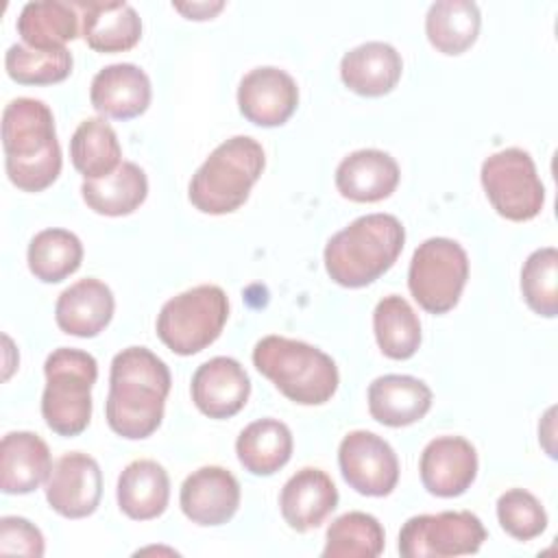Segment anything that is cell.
Instances as JSON below:
<instances>
[{"instance_id":"obj_17","label":"cell","mask_w":558,"mask_h":558,"mask_svg":"<svg viewBox=\"0 0 558 558\" xmlns=\"http://www.w3.org/2000/svg\"><path fill=\"white\" fill-rule=\"evenodd\" d=\"M338 506L333 480L316 466L299 469L281 488L279 508L283 521L296 532L318 527Z\"/></svg>"},{"instance_id":"obj_11","label":"cell","mask_w":558,"mask_h":558,"mask_svg":"<svg viewBox=\"0 0 558 558\" xmlns=\"http://www.w3.org/2000/svg\"><path fill=\"white\" fill-rule=\"evenodd\" d=\"M338 464L344 482L366 497H386L399 482L395 449L366 429L349 432L338 447Z\"/></svg>"},{"instance_id":"obj_19","label":"cell","mask_w":558,"mask_h":558,"mask_svg":"<svg viewBox=\"0 0 558 558\" xmlns=\"http://www.w3.org/2000/svg\"><path fill=\"white\" fill-rule=\"evenodd\" d=\"M113 310L116 299L111 288L100 279L85 277L59 294L54 320L68 336L94 338L111 323Z\"/></svg>"},{"instance_id":"obj_7","label":"cell","mask_w":558,"mask_h":558,"mask_svg":"<svg viewBox=\"0 0 558 558\" xmlns=\"http://www.w3.org/2000/svg\"><path fill=\"white\" fill-rule=\"evenodd\" d=\"M229 316L220 286L201 283L168 299L157 316L159 340L177 355H194L218 340Z\"/></svg>"},{"instance_id":"obj_31","label":"cell","mask_w":558,"mask_h":558,"mask_svg":"<svg viewBox=\"0 0 558 558\" xmlns=\"http://www.w3.org/2000/svg\"><path fill=\"white\" fill-rule=\"evenodd\" d=\"M373 331L381 353L390 360H410L421 347L418 316L399 294L384 296L375 305Z\"/></svg>"},{"instance_id":"obj_27","label":"cell","mask_w":558,"mask_h":558,"mask_svg":"<svg viewBox=\"0 0 558 558\" xmlns=\"http://www.w3.org/2000/svg\"><path fill=\"white\" fill-rule=\"evenodd\" d=\"M81 196L85 205L100 216H129L146 201L148 179L137 163L122 161L107 177L85 179Z\"/></svg>"},{"instance_id":"obj_29","label":"cell","mask_w":558,"mask_h":558,"mask_svg":"<svg viewBox=\"0 0 558 558\" xmlns=\"http://www.w3.org/2000/svg\"><path fill=\"white\" fill-rule=\"evenodd\" d=\"M480 9L471 0H438L425 17V35L442 54H462L480 35Z\"/></svg>"},{"instance_id":"obj_38","label":"cell","mask_w":558,"mask_h":558,"mask_svg":"<svg viewBox=\"0 0 558 558\" xmlns=\"http://www.w3.org/2000/svg\"><path fill=\"white\" fill-rule=\"evenodd\" d=\"M179 13H183L187 20H211L218 11L225 9V2H177L172 4Z\"/></svg>"},{"instance_id":"obj_20","label":"cell","mask_w":558,"mask_h":558,"mask_svg":"<svg viewBox=\"0 0 558 558\" xmlns=\"http://www.w3.org/2000/svg\"><path fill=\"white\" fill-rule=\"evenodd\" d=\"M83 20V39L96 52L131 50L142 37L137 11L122 0H78L72 2Z\"/></svg>"},{"instance_id":"obj_33","label":"cell","mask_w":558,"mask_h":558,"mask_svg":"<svg viewBox=\"0 0 558 558\" xmlns=\"http://www.w3.org/2000/svg\"><path fill=\"white\" fill-rule=\"evenodd\" d=\"M386 534L368 512H344L331 521L325 536V558H375L384 551Z\"/></svg>"},{"instance_id":"obj_34","label":"cell","mask_w":558,"mask_h":558,"mask_svg":"<svg viewBox=\"0 0 558 558\" xmlns=\"http://www.w3.org/2000/svg\"><path fill=\"white\" fill-rule=\"evenodd\" d=\"M4 68L20 85H52L70 76L72 54L68 48L37 50L26 44H13L4 54Z\"/></svg>"},{"instance_id":"obj_25","label":"cell","mask_w":558,"mask_h":558,"mask_svg":"<svg viewBox=\"0 0 558 558\" xmlns=\"http://www.w3.org/2000/svg\"><path fill=\"white\" fill-rule=\"evenodd\" d=\"M116 493L118 506L129 519H157L168 508L170 477L159 462L140 458L122 469Z\"/></svg>"},{"instance_id":"obj_30","label":"cell","mask_w":558,"mask_h":558,"mask_svg":"<svg viewBox=\"0 0 558 558\" xmlns=\"http://www.w3.org/2000/svg\"><path fill=\"white\" fill-rule=\"evenodd\" d=\"M72 166L85 179H100L111 174L122 161V148L113 126L105 118L83 120L70 140Z\"/></svg>"},{"instance_id":"obj_3","label":"cell","mask_w":558,"mask_h":558,"mask_svg":"<svg viewBox=\"0 0 558 558\" xmlns=\"http://www.w3.org/2000/svg\"><path fill=\"white\" fill-rule=\"evenodd\" d=\"M403 242L405 229L397 216H360L329 238L325 270L342 288H364L392 268Z\"/></svg>"},{"instance_id":"obj_13","label":"cell","mask_w":558,"mask_h":558,"mask_svg":"<svg viewBox=\"0 0 558 558\" xmlns=\"http://www.w3.org/2000/svg\"><path fill=\"white\" fill-rule=\"evenodd\" d=\"M296 81L275 65L253 68L238 85L240 113L257 126H281L296 111Z\"/></svg>"},{"instance_id":"obj_12","label":"cell","mask_w":558,"mask_h":558,"mask_svg":"<svg viewBox=\"0 0 558 558\" xmlns=\"http://www.w3.org/2000/svg\"><path fill=\"white\" fill-rule=\"evenodd\" d=\"M102 497V473L98 462L81 451L63 453L46 480L50 508L65 519H83L96 512Z\"/></svg>"},{"instance_id":"obj_26","label":"cell","mask_w":558,"mask_h":558,"mask_svg":"<svg viewBox=\"0 0 558 558\" xmlns=\"http://www.w3.org/2000/svg\"><path fill=\"white\" fill-rule=\"evenodd\" d=\"M292 432L279 418H259L248 423L238 440L235 453L240 464L253 475H272L283 469L292 458Z\"/></svg>"},{"instance_id":"obj_23","label":"cell","mask_w":558,"mask_h":558,"mask_svg":"<svg viewBox=\"0 0 558 558\" xmlns=\"http://www.w3.org/2000/svg\"><path fill=\"white\" fill-rule=\"evenodd\" d=\"M403 61L395 46L386 41H366L349 52H344L340 61V78L342 83L368 98L384 96L392 92L401 78Z\"/></svg>"},{"instance_id":"obj_16","label":"cell","mask_w":558,"mask_h":558,"mask_svg":"<svg viewBox=\"0 0 558 558\" xmlns=\"http://www.w3.org/2000/svg\"><path fill=\"white\" fill-rule=\"evenodd\" d=\"M251 395V379L244 366L227 355L203 362L192 375V401L209 418L238 414Z\"/></svg>"},{"instance_id":"obj_28","label":"cell","mask_w":558,"mask_h":558,"mask_svg":"<svg viewBox=\"0 0 558 558\" xmlns=\"http://www.w3.org/2000/svg\"><path fill=\"white\" fill-rule=\"evenodd\" d=\"M78 11L63 0L26 2L17 17V33L26 46L37 50L65 48L78 35Z\"/></svg>"},{"instance_id":"obj_37","label":"cell","mask_w":558,"mask_h":558,"mask_svg":"<svg viewBox=\"0 0 558 558\" xmlns=\"http://www.w3.org/2000/svg\"><path fill=\"white\" fill-rule=\"evenodd\" d=\"M0 551L39 558L46 551L44 534L24 517L0 519Z\"/></svg>"},{"instance_id":"obj_2","label":"cell","mask_w":558,"mask_h":558,"mask_svg":"<svg viewBox=\"0 0 558 558\" xmlns=\"http://www.w3.org/2000/svg\"><path fill=\"white\" fill-rule=\"evenodd\" d=\"M2 148L9 181L22 192H41L61 174V146L50 107L13 98L2 111Z\"/></svg>"},{"instance_id":"obj_10","label":"cell","mask_w":558,"mask_h":558,"mask_svg":"<svg viewBox=\"0 0 558 558\" xmlns=\"http://www.w3.org/2000/svg\"><path fill=\"white\" fill-rule=\"evenodd\" d=\"M486 527L469 510H445L436 514L410 517L399 532V554L403 558H449L480 551Z\"/></svg>"},{"instance_id":"obj_32","label":"cell","mask_w":558,"mask_h":558,"mask_svg":"<svg viewBox=\"0 0 558 558\" xmlns=\"http://www.w3.org/2000/svg\"><path fill=\"white\" fill-rule=\"evenodd\" d=\"M28 268L44 283H59L78 270L83 244L68 229H44L28 244Z\"/></svg>"},{"instance_id":"obj_18","label":"cell","mask_w":558,"mask_h":558,"mask_svg":"<svg viewBox=\"0 0 558 558\" xmlns=\"http://www.w3.org/2000/svg\"><path fill=\"white\" fill-rule=\"evenodd\" d=\"M89 100L107 118H137L150 105V78L135 63H111L92 78Z\"/></svg>"},{"instance_id":"obj_15","label":"cell","mask_w":558,"mask_h":558,"mask_svg":"<svg viewBox=\"0 0 558 558\" xmlns=\"http://www.w3.org/2000/svg\"><path fill=\"white\" fill-rule=\"evenodd\" d=\"M183 514L196 525H222L240 508V482L222 466H201L179 493Z\"/></svg>"},{"instance_id":"obj_9","label":"cell","mask_w":558,"mask_h":558,"mask_svg":"<svg viewBox=\"0 0 558 558\" xmlns=\"http://www.w3.org/2000/svg\"><path fill=\"white\" fill-rule=\"evenodd\" d=\"M480 179L493 209L506 220H532L545 205V187L534 159L523 148H504L488 155Z\"/></svg>"},{"instance_id":"obj_1","label":"cell","mask_w":558,"mask_h":558,"mask_svg":"<svg viewBox=\"0 0 558 558\" xmlns=\"http://www.w3.org/2000/svg\"><path fill=\"white\" fill-rule=\"evenodd\" d=\"M170 368L146 347H126L111 360L105 416L109 427L129 440L157 432L170 392Z\"/></svg>"},{"instance_id":"obj_5","label":"cell","mask_w":558,"mask_h":558,"mask_svg":"<svg viewBox=\"0 0 558 558\" xmlns=\"http://www.w3.org/2000/svg\"><path fill=\"white\" fill-rule=\"evenodd\" d=\"M266 166L264 148L248 135H235L216 146L187 185L190 203L211 216L240 209Z\"/></svg>"},{"instance_id":"obj_4","label":"cell","mask_w":558,"mask_h":558,"mask_svg":"<svg viewBox=\"0 0 558 558\" xmlns=\"http://www.w3.org/2000/svg\"><path fill=\"white\" fill-rule=\"evenodd\" d=\"M255 368L299 405L327 403L340 384L338 366L318 347L283 336H264L253 349Z\"/></svg>"},{"instance_id":"obj_22","label":"cell","mask_w":558,"mask_h":558,"mask_svg":"<svg viewBox=\"0 0 558 558\" xmlns=\"http://www.w3.org/2000/svg\"><path fill=\"white\" fill-rule=\"evenodd\" d=\"M432 408L429 386L412 375H381L368 386V412L388 427H405L421 421Z\"/></svg>"},{"instance_id":"obj_35","label":"cell","mask_w":558,"mask_h":558,"mask_svg":"<svg viewBox=\"0 0 558 558\" xmlns=\"http://www.w3.org/2000/svg\"><path fill=\"white\" fill-rule=\"evenodd\" d=\"M521 292L538 316L554 318L558 314V251L554 246L530 253L521 268Z\"/></svg>"},{"instance_id":"obj_8","label":"cell","mask_w":558,"mask_h":558,"mask_svg":"<svg viewBox=\"0 0 558 558\" xmlns=\"http://www.w3.org/2000/svg\"><path fill=\"white\" fill-rule=\"evenodd\" d=\"M469 279V255L451 238H429L416 246L410 268L408 288L414 301L429 314L453 310Z\"/></svg>"},{"instance_id":"obj_21","label":"cell","mask_w":558,"mask_h":558,"mask_svg":"<svg viewBox=\"0 0 558 558\" xmlns=\"http://www.w3.org/2000/svg\"><path fill=\"white\" fill-rule=\"evenodd\" d=\"M399 177L395 157L377 148H360L338 163L336 187L349 201L377 203L397 190Z\"/></svg>"},{"instance_id":"obj_24","label":"cell","mask_w":558,"mask_h":558,"mask_svg":"<svg viewBox=\"0 0 558 558\" xmlns=\"http://www.w3.org/2000/svg\"><path fill=\"white\" fill-rule=\"evenodd\" d=\"M52 471L48 445L33 432H9L0 445V488L26 495L39 488Z\"/></svg>"},{"instance_id":"obj_14","label":"cell","mask_w":558,"mask_h":558,"mask_svg":"<svg viewBox=\"0 0 558 558\" xmlns=\"http://www.w3.org/2000/svg\"><path fill=\"white\" fill-rule=\"evenodd\" d=\"M418 471L427 493L458 497L477 477V451L462 436H438L425 445Z\"/></svg>"},{"instance_id":"obj_6","label":"cell","mask_w":558,"mask_h":558,"mask_svg":"<svg viewBox=\"0 0 558 558\" xmlns=\"http://www.w3.org/2000/svg\"><path fill=\"white\" fill-rule=\"evenodd\" d=\"M44 375L41 416L46 425L59 436H78L92 418V386L98 377L96 357L81 349L59 347L46 357Z\"/></svg>"},{"instance_id":"obj_36","label":"cell","mask_w":558,"mask_h":558,"mask_svg":"<svg viewBox=\"0 0 558 558\" xmlns=\"http://www.w3.org/2000/svg\"><path fill=\"white\" fill-rule=\"evenodd\" d=\"M497 519L506 534L517 541H532L547 527V512L525 488H510L497 499Z\"/></svg>"}]
</instances>
